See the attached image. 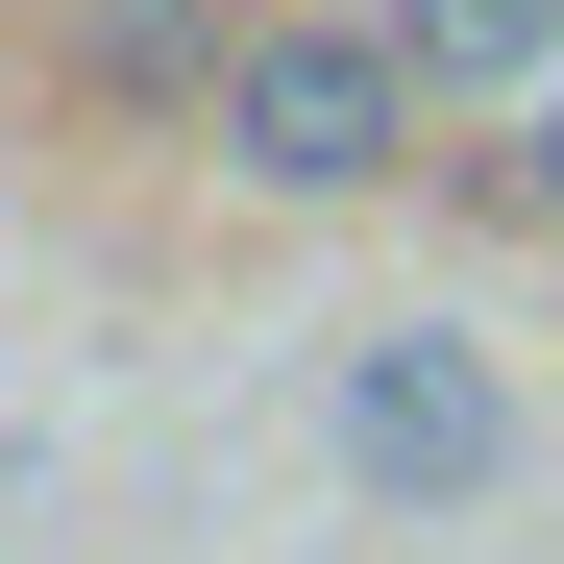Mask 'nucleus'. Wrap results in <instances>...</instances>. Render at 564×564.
Segmentation results:
<instances>
[{"mask_svg": "<svg viewBox=\"0 0 564 564\" xmlns=\"http://www.w3.org/2000/svg\"><path fill=\"white\" fill-rule=\"evenodd\" d=\"M344 491H393V516L516 491V368H491V319H368L344 344Z\"/></svg>", "mask_w": 564, "mask_h": 564, "instance_id": "1", "label": "nucleus"}, {"mask_svg": "<svg viewBox=\"0 0 564 564\" xmlns=\"http://www.w3.org/2000/svg\"><path fill=\"white\" fill-rule=\"evenodd\" d=\"M221 172H246V197H368V172H417V74H393V25H246V74H221Z\"/></svg>", "mask_w": 564, "mask_h": 564, "instance_id": "2", "label": "nucleus"}, {"mask_svg": "<svg viewBox=\"0 0 564 564\" xmlns=\"http://www.w3.org/2000/svg\"><path fill=\"white\" fill-rule=\"evenodd\" d=\"M50 50H74V99H123V123H221V74H246L221 0H50Z\"/></svg>", "mask_w": 564, "mask_h": 564, "instance_id": "3", "label": "nucleus"}, {"mask_svg": "<svg viewBox=\"0 0 564 564\" xmlns=\"http://www.w3.org/2000/svg\"><path fill=\"white\" fill-rule=\"evenodd\" d=\"M368 25H393V74H417V123L442 99H564V0H368Z\"/></svg>", "mask_w": 564, "mask_h": 564, "instance_id": "4", "label": "nucleus"}, {"mask_svg": "<svg viewBox=\"0 0 564 564\" xmlns=\"http://www.w3.org/2000/svg\"><path fill=\"white\" fill-rule=\"evenodd\" d=\"M442 172H466V197H491V221H540V246H564V99H540L516 148H442Z\"/></svg>", "mask_w": 564, "mask_h": 564, "instance_id": "5", "label": "nucleus"}]
</instances>
